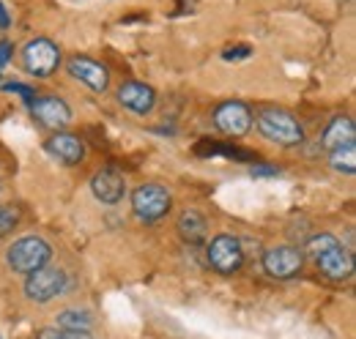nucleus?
<instances>
[{
    "instance_id": "27",
    "label": "nucleus",
    "mask_w": 356,
    "mask_h": 339,
    "mask_svg": "<svg viewBox=\"0 0 356 339\" xmlns=\"http://www.w3.org/2000/svg\"><path fill=\"white\" fill-rule=\"evenodd\" d=\"M11 25V17H8V11H6V6L0 3V31H6Z\"/></svg>"
},
{
    "instance_id": "16",
    "label": "nucleus",
    "mask_w": 356,
    "mask_h": 339,
    "mask_svg": "<svg viewBox=\"0 0 356 339\" xmlns=\"http://www.w3.org/2000/svg\"><path fill=\"white\" fill-rule=\"evenodd\" d=\"M195 154L197 156H225V159H236V162H255L258 156L247 148H238L236 142H220V140H200L195 145Z\"/></svg>"
},
{
    "instance_id": "4",
    "label": "nucleus",
    "mask_w": 356,
    "mask_h": 339,
    "mask_svg": "<svg viewBox=\"0 0 356 339\" xmlns=\"http://www.w3.org/2000/svg\"><path fill=\"white\" fill-rule=\"evenodd\" d=\"M170 206H173V197L159 183H143V186H137L132 192V211L143 222L162 219L165 213L170 211Z\"/></svg>"
},
{
    "instance_id": "26",
    "label": "nucleus",
    "mask_w": 356,
    "mask_h": 339,
    "mask_svg": "<svg viewBox=\"0 0 356 339\" xmlns=\"http://www.w3.org/2000/svg\"><path fill=\"white\" fill-rule=\"evenodd\" d=\"M33 339H66V334L58 331V329H42V331H36Z\"/></svg>"
},
{
    "instance_id": "6",
    "label": "nucleus",
    "mask_w": 356,
    "mask_h": 339,
    "mask_svg": "<svg viewBox=\"0 0 356 339\" xmlns=\"http://www.w3.org/2000/svg\"><path fill=\"white\" fill-rule=\"evenodd\" d=\"M206 257H209V265L217 274H236L244 265V247H241V241L236 235L222 233V235L211 238Z\"/></svg>"
},
{
    "instance_id": "3",
    "label": "nucleus",
    "mask_w": 356,
    "mask_h": 339,
    "mask_svg": "<svg viewBox=\"0 0 356 339\" xmlns=\"http://www.w3.org/2000/svg\"><path fill=\"white\" fill-rule=\"evenodd\" d=\"M60 66V49L58 44L49 42V39H33V42L25 44L22 49V69L31 74V77H52Z\"/></svg>"
},
{
    "instance_id": "24",
    "label": "nucleus",
    "mask_w": 356,
    "mask_h": 339,
    "mask_svg": "<svg viewBox=\"0 0 356 339\" xmlns=\"http://www.w3.org/2000/svg\"><path fill=\"white\" fill-rule=\"evenodd\" d=\"M255 178H268V175H280V170L277 167H268V165H252V170H250Z\"/></svg>"
},
{
    "instance_id": "13",
    "label": "nucleus",
    "mask_w": 356,
    "mask_h": 339,
    "mask_svg": "<svg viewBox=\"0 0 356 339\" xmlns=\"http://www.w3.org/2000/svg\"><path fill=\"white\" fill-rule=\"evenodd\" d=\"M47 154L52 159H58L60 165L74 167V165H80L86 159V142L72 131H55L47 140Z\"/></svg>"
},
{
    "instance_id": "23",
    "label": "nucleus",
    "mask_w": 356,
    "mask_h": 339,
    "mask_svg": "<svg viewBox=\"0 0 356 339\" xmlns=\"http://www.w3.org/2000/svg\"><path fill=\"white\" fill-rule=\"evenodd\" d=\"M252 55V47L250 44H238V47H227L222 52L225 60H244V58H250Z\"/></svg>"
},
{
    "instance_id": "21",
    "label": "nucleus",
    "mask_w": 356,
    "mask_h": 339,
    "mask_svg": "<svg viewBox=\"0 0 356 339\" xmlns=\"http://www.w3.org/2000/svg\"><path fill=\"white\" fill-rule=\"evenodd\" d=\"M17 224H19V211L14 206H0V238L14 233Z\"/></svg>"
},
{
    "instance_id": "22",
    "label": "nucleus",
    "mask_w": 356,
    "mask_h": 339,
    "mask_svg": "<svg viewBox=\"0 0 356 339\" xmlns=\"http://www.w3.org/2000/svg\"><path fill=\"white\" fill-rule=\"evenodd\" d=\"M3 85V90H8V93H17V96H22L28 104L36 99V90L31 88V85H22V83H0Z\"/></svg>"
},
{
    "instance_id": "9",
    "label": "nucleus",
    "mask_w": 356,
    "mask_h": 339,
    "mask_svg": "<svg viewBox=\"0 0 356 339\" xmlns=\"http://www.w3.org/2000/svg\"><path fill=\"white\" fill-rule=\"evenodd\" d=\"M31 113L42 126L52 131H63L72 124V107L60 96H36L31 101Z\"/></svg>"
},
{
    "instance_id": "15",
    "label": "nucleus",
    "mask_w": 356,
    "mask_h": 339,
    "mask_svg": "<svg viewBox=\"0 0 356 339\" xmlns=\"http://www.w3.org/2000/svg\"><path fill=\"white\" fill-rule=\"evenodd\" d=\"M348 142H356V126L348 115H337L329 121V126L323 129L321 134V148L323 151H334V148H343Z\"/></svg>"
},
{
    "instance_id": "12",
    "label": "nucleus",
    "mask_w": 356,
    "mask_h": 339,
    "mask_svg": "<svg viewBox=\"0 0 356 339\" xmlns=\"http://www.w3.org/2000/svg\"><path fill=\"white\" fill-rule=\"evenodd\" d=\"M90 192H93V197H96L99 203L115 206V203H121L124 195H127V178L115 167L99 170V172L90 178Z\"/></svg>"
},
{
    "instance_id": "17",
    "label": "nucleus",
    "mask_w": 356,
    "mask_h": 339,
    "mask_svg": "<svg viewBox=\"0 0 356 339\" xmlns=\"http://www.w3.org/2000/svg\"><path fill=\"white\" fill-rule=\"evenodd\" d=\"M176 230H178V235H181L189 247H197V244H203V241H206V235H209V222L203 219V213L186 208V211L178 216Z\"/></svg>"
},
{
    "instance_id": "28",
    "label": "nucleus",
    "mask_w": 356,
    "mask_h": 339,
    "mask_svg": "<svg viewBox=\"0 0 356 339\" xmlns=\"http://www.w3.org/2000/svg\"><path fill=\"white\" fill-rule=\"evenodd\" d=\"M66 339H93L90 331H72V334H66Z\"/></svg>"
},
{
    "instance_id": "1",
    "label": "nucleus",
    "mask_w": 356,
    "mask_h": 339,
    "mask_svg": "<svg viewBox=\"0 0 356 339\" xmlns=\"http://www.w3.org/2000/svg\"><path fill=\"white\" fill-rule=\"evenodd\" d=\"M255 126L266 140L277 142V145H285V148L305 142V129L299 124V118L288 110H280V107H261L255 115Z\"/></svg>"
},
{
    "instance_id": "20",
    "label": "nucleus",
    "mask_w": 356,
    "mask_h": 339,
    "mask_svg": "<svg viewBox=\"0 0 356 339\" xmlns=\"http://www.w3.org/2000/svg\"><path fill=\"white\" fill-rule=\"evenodd\" d=\"M334 244H340V241H337L332 233H318V235H312L310 241H307V249H305V252H310V257L315 260L318 254L326 252V249L334 247Z\"/></svg>"
},
{
    "instance_id": "7",
    "label": "nucleus",
    "mask_w": 356,
    "mask_h": 339,
    "mask_svg": "<svg viewBox=\"0 0 356 339\" xmlns=\"http://www.w3.org/2000/svg\"><path fill=\"white\" fill-rule=\"evenodd\" d=\"M305 265V252L291 244H277L264 252V271L271 279H293Z\"/></svg>"
},
{
    "instance_id": "2",
    "label": "nucleus",
    "mask_w": 356,
    "mask_h": 339,
    "mask_svg": "<svg viewBox=\"0 0 356 339\" xmlns=\"http://www.w3.org/2000/svg\"><path fill=\"white\" fill-rule=\"evenodd\" d=\"M49 260H52V247L39 235H25L6 249V265L14 274H25V276L44 268Z\"/></svg>"
},
{
    "instance_id": "25",
    "label": "nucleus",
    "mask_w": 356,
    "mask_h": 339,
    "mask_svg": "<svg viewBox=\"0 0 356 339\" xmlns=\"http://www.w3.org/2000/svg\"><path fill=\"white\" fill-rule=\"evenodd\" d=\"M11 52H14L11 42H6V39H3V42H0V69H3V66L11 60Z\"/></svg>"
},
{
    "instance_id": "18",
    "label": "nucleus",
    "mask_w": 356,
    "mask_h": 339,
    "mask_svg": "<svg viewBox=\"0 0 356 339\" xmlns=\"http://www.w3.org/2000/svg\"><path fill=\"white\" fill-rule=\"evenodd\" d=\"M55 329L63 331V334H72V331H90V329H93V317H90V312H86V309H63V312H58Z\"/></svg>"
},
{
    "instance_id": "5",
    "label": "nucleus",
    "mask_w": 356,
    "mask_h": 339,
    "mask_svg": "<svg viewBox=\"0 0 356 339\" xmlns=\"http://www.w3.org/2000/svg\"><path fill=\"white\" fill-rule=\"evenodd\" d=\"M69 279H66V271L63 268H55V265H44L33 274H28L25 279V296L31 298L33 304H49L52 298H58L66 290Z\"/></svg>"
},
{
    "instance_id": "19",
    "label": "nucleus",
    "mask_w": 356,
    "mask_h": 339,
    "mask_svg": "<svg viewBox=\"0 0 356 339\" xmlns=\"http://www.w3.org/2000/svg\"><path fill=\"white\" fill-rule=\"evenodd\" d=\"M329 165H332L334 172L354 175L356 172V142H348V145H343V148L329 151Z\"/></svg>"
},
{
    "instance_id": "14",
    "label": "nucleus",
    "mask_w": 356,
    "mask_h": 339,
    "mask_svg": "<svg viewBox=\"0 0 356 339\" xmlns=\"http://www.w3.org/2000/svg\"><path fill=\"white\" fill-rule=\"evenodd\" d=\"M115 99H118L121 107H127L134 115H148L156 107V93H154L151 85L145 83H124L118 88Z\"/></svg>"
},
{
    "instance_id": "8",
    "label": "nucleus",
    "mask_w": 356,
    "mask_h": 339,
    "mask_svg": "<svg viewBox=\"0 0 356 339\" xmlns=\"http://www.w3.org/2000/svg\"><path fill=\"white\" fill-rule=\"evenodd\" d=\"M214 126L227 137H244L252 129V110L244 101H222L214 110Z\"/></svg>"
},
{
    "instance_id": "10",
    "label": "nucleus",
    "mask_w": 356,
    "mask_h": 339,
    "mask_svg": "<svg viewBox=\"0 0 356 339\" xmlns=\"http://www.w3.org/2000/svg\"><path fill=\"white\" fill-rule=\"evenodd\" d=\"M66 69H69V74H72L74 80H80V83L86 85V88H90L93 93H104V90L110 88V69H107L104 63L93 60V58L74 55V58L66 63Z\"/></svg>"
},
{
    "instance_id": "11",
    "label": "nucleus",
    "mask_w": 356,
    "mask_h": 339,
    "mask_svg": "<svg viewBox=\"0 0 356 339\" xmlns=\"http://www.w3.org/2000/svg\"><path fill=\"white\" fill-rule=\"evenodd\" d=\"M315 265L321 268L323 276H329L332 282H348L354 276V254L348 252L343 244L329 247L326 252L315 257Z\"/></svg>"
}]
</instances>
